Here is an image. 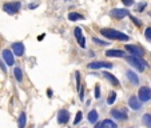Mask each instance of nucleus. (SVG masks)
<instances>
[{
	"label": "nucleus",
	"mask_w": 151,
	"mask_h": 128,
	"mask_svg": "<svg viewBox=\"0 0 151 128\" xmlns=\"http://www.w3.org/2000/svg\"><path fill=\"white\" fill-rule=\"evenodd\" d=\"M145 37L147 41L151 43V27H148V28H146V32H145Z\"/></svg>",
	"instance_id": "b1692460"
},
{
	"label": "nucleus",
	"mask_w": 151,
	"mask_h": 128,
	"mask_svg": "<svg viewBox=\"0 0 151 128\" xmlns=\"http://www.w3.org/2000/svg\"><path fill=\"white\" fill-rule=\"evenodd\" d=\"M100 34L110 40H119V41H127V40H130V36H127L123 32L112 29V28H103V29H100Z\"/></svg>",
	"instance_id": "f257e3e1"
},
{
	"label": "nucleus",
	"mask_w": 151,
	"mask_h": 128,
	"mask_svg": "<svg viewBox=\"0 0 151 128\" xmlns=\"http://www.w3.org/2000/svg\"><path fill=\"white\" fill-rule=\"evenodd\" d=\"M100 124H102V128H116V124H115L112 120H110V119L103 120Z\"/></svg>",
	"instance_id": "f3484780"
},
{
	"label": "nucleus",
	"mask_w": 151,
	"mask_h": 128,
	"mask_svg": "<svg viewBox=\"0 0 151 128\" xmlns=\"http://www.w3.org/2000/svg\"><path fill=\"white\" fill-rule=\"evenodd\" d=\"M115 99H116V94H115V92H110V96H109L107 103H109V104H112V103L115 102Z\"/></svg>",
	"instance_id": "5701e85b"
},
{
	"label": "nucleus",
	"mask_w": 151,
	"mask_h": 128,
	"mask_svg": "<svg viewBox=\"0 0 151 128\" xmlns=\"http://www.w3.org/2000/svg\"><path fill=\"white\" fill-rule=\"evenodd\" d=\"M145 7H146V3H142L139 7H138V12H142L143 9H145Z\"/></svg>",
	"instance_id": "c756f323"
},
{
	"label": "nucleus",
	"mask_w": 151,
	"mask_h": 128,
	"mask_svg": "<svg viewBox=\"0 0 151 128\" xmlns=\"http://www.w3.org/2000/svg\"><path fill=\"white\" fill-rule=\"evenodd\" d=\"M14 52H11L9 49H4L3 51V59L6 60V63L8 66H14L15 64V59H14Z\"/></svg>",
	"instance_id": "9b49d317"
},
{
	"label": "nucleus",
	"mask_w": 151,
	"mask_h": 128,
	"mask_svg": "<svg viewBox=\"0 0 151 128\" xmlns=\"http://www.w3.org/2000/svg\"><path fill=\"white\" fill-rule=\"evenodd\" d=\"M122 3L124 4V6L130 7V6H132V4H134V0H122Z\"/></svg>",
	"instance_id": "c85d7f7f"
},
{
	"label": "nucleus",
	"mask_w": 151,
	"mask_h": 128,
	"mask_svg": "<svg viewBox=\"0 0 151 128\" xmlns=\"http://www.w3.org/2000/svg\"><path fill=\"white\" fill-rule=\"evenodd\" d=\"M128 105H130L132 109H139L140 108L139 99H138L137 96H131L130 99H128Z\"/></svg>",
	"instance_id": "2eb2a0df"
},
{
	"label": "nucleus",
	"mask_w": 151,
	"mask_h": 128,
	"mask_svg": "<svg viewBox=\"0 0 151 128\" xmlns=\"http://www.w3.org/2000/svg\"><path fill=\"white\" fill-rule=\"evenodd\" d=\"M106 55L109 57H124L126 56L124 51H122V49H109V51H106Z\"/></svg>",
	"instance_id": "ddd939ff"
},
{
	"label": "nucleus",
	"mask_w": 151,
	"mask_h": 128,
	"mask_svg": "<svg viewBox=\"0 0 151 128\" xmlns=\"http://www.w3.org/2000/svg\"><path fill=\"white\" fill-rule=\"evenodd\" d=\"M88 68L91 69H98V68H112L111 63L107 61H92L88 64Z\"/></svg>",
	"instance_id": "0eeeda50"
},
{
	"label": "nucleus",
	"mask_w": 151,
	"mask_h": 128,
	"mask_svg": "<svg viewBox=\"0 0 151 128\" xmlns=\"http://www.w3.org/2000/svg\"><path fill=\"white\" fill-rule=\"evenodd\" d=\"M143 124H145L146 127L151 128V115L150 114H146L145 116H143Z\"/></svg>",
	"instance_id": "4be33fe9"
},
{
	"label": "nucleus",
	"mask_w": 151,
	"mask_h": 128,
	"mask_svg": "<svg viewBox=\"0 0 151 128\" xmlns=\"http://www.w3.org/2000/svg\"><path fill=\"white\" fill-rule=\"evenodd\" d=\"M88 122L90 123H96L98 122V117H99V115H98V112L95 111V109H92V111H90L88 114Z\"/></svg>",
	"instance_id": "a211bd4d"
},
{
	"label": "nucleus",
	"mask_w": 151,
	"mask_h": 128,
	"mask_svg": "<svg viewBox=\"0 0 151 128\" xmlns=\"http://www.w3.org/2000/svg\"><path fill=\"white\" fill-rule=\"evenodd\" d=\"M126 51H128L130 54H131V56H139L142 57L143 55H145V49L142 48V47L139 46H126Z\"/></svg>",
	"instance_id": "20e7f679"
},
{
	"label": "nucleus",
	"mask_w": 151,
	"mask_h": 128,
	"mask_svg": "<svg viewBox=\"0 0 151 128\" xmlns=\"http://www.w3.org/2000/svg\"><path fill=\"white\" fill-rule=\"evenodd\" d=\"M0 67H1V69H3L4 72H6V66H4V63H3V61H0Z\"/></svg>",
	"instance_id": "7c9ffc66"
},
{
	"label": "nucleus",
	"mask_w": 151,
	"mask_h": 128,
	"mask_svg": "<svg viewBox=\"0 0 151 128\" xmlns=\"http://www.w3.org/2000/svg\"><path fill=\"white\" fill-rule=\"evenodd\" d=\"M82 116H83V115H82V112H78V114H76V117H75V122H74V124H78V123H80V120H82Z\"/></svg>",
	"instance_id": "a878e982"
},
{
	"label": "nucleus",
	"mask_w": 151,
	"mask_h": 128,
	"mask_svg": "<svg viewBox=\"0 0 151 128\" xmlns=\"http://www.w3.org/2000/svg\"><path fill=\"white\" fill-rule=\"evenodd\" d=\"M138 96H139L140 102H148L151 99V88L148 87H142L138 92Z\"/></svg>",
	"instance_id": "39448f33"
},
{
	"label": "nucleus",
	"mask_w": 151,
	"mask_h": 128,
	"mask_svg": "<svg viewBox=\"0 0 151 128\" xmlns=\"http://www.w3.org/2000/svg\"><path fill=\"white\" fill-rule=\"evenodd\" d=\"M110 15L112 17H115V19H123V17H126L128 15V11L123 8H114L110 11Z\"/></svg>",
	"instance_id": "423d86ee"
},
{
	"label": "nucleus",
	"mask_w": 151,
	"mask_h": 128,
	"mask_svg": "<svg viewBox=\"0 0 151 128\" xmlns=\"http://www.w3.org/2000/svg\"><path fill=\"white\" fill-rule=\"evenodd\" d=\"M68 19L71 20V21H75V20H82L83 15L76 14V12H71V14H68Z\"/></svg>",
	"instance_id": "412c9836"
},
{
	"label": "nucleus",
	"mask_w": 151,
	"mask_h": 128,
	"mask_svg": "<svg viewBox=\"0 0 151 128\" xmlns=\"http://www.w3.org/2000/svg\"><path fill=\"white\" fill-rule=\"evenodd\" d=\"M103 76L109 80V82L111 83L112 85H115V87H119V80H118L112 74H110V72H103Z\"/></svg>",
	"instance_id": "4468645a"
},
{
	"label": "nucleus",
	"mask_w": 151,
	"mask_h": 128,
	"mask_svg": "<svg viewBox=\"0 0 151 128\" xmlns=\"http://www.w3.org/2000/svg\"><path fill=\"white\" fill-rule=\"evenodd\" d=\"M26 120H27L26 114H24V112H22V114H20V116H19V120H17V125H19V128H24V127H26Z\"/></svg>",
	"instance_id": "6ab92c4d"
},
{
	"label": "nucleus",
	"mask_w": 151,
	"mask_h": 128,
	"mask_svg": "<svg viewBox=\"0 0 151 128\" xmlns=\"http://www.w3.org/2000/svg\"><path fill=\"white\" fill-rule=\"evenodd\" d=\"M126 75H127V79L130 80L132 84H138V83H139V77H138L132 71H127L126 72Z\"/></svg>",
	"instance_id": "dca6fc26"
},
{
	"label": "nucleus",
	"mask_w": 151,
	"mask_h": 128,
	"mask_svg": "<svg viewBox=\"0 0 151 128\" xmlns=\"http://www.w3.org/2000/svg\"><path fill=\"white\" fill-rule=\"evenodd\" d=\"M3 9L9 15H15L20 9V3L19 1H14V3H6L3 6Z\"/></svg>",
	"instance_id": "7ed1b4c3"
},
{
	"label": "nucleus",
	"mask_w": 151,
	"mask_h": 128,
	"mask_svg": "<svg viewBox=\"0 0 151 128\" xmlns=\"http://www.w3.org/2000/svg\"><path fill=\"white\" fill-rule=\"evenodd\" d=\"M47 94H48V96L51 97V95H52V92H51V89H48V91H47Z\"/></svg>",
	"instance_id": "473e14b6"
},
{
	"label": "nucleus",
	"mask_w": 151,
	"mask_h": 128,
	"mask_svg": "<svg viewBox=\"0 0 151 128\" xmlns=\"http://www.w3.org/2000/svg\"><path fill=\"white\" fill-rule=\"evenodd\" d=\"M112 117L118 120H126L127 119V114H126V109H112L111 111Z\"/></svg>",
	"instance_id": "f8f14e48"
},
{
	"label": "nucleus",
	"mask_w": 151,
	"mask_h": 128,
	"mask_svg": "<svg viewBox=\"0 0 151 128\" xmlns=\"http://www.w3.org/2000/svg\"><path fill=\"white\" fill-rule=\"evenodd\" d=\"M74 35H75V37H76L78 43H79V46L82 47V48H84L86 47V40H84V36H83L82 28H80V27H76V28L74 29Z\"/></svg>",
	"instance_id": "6e6552de"
},
{
	"label": "nucleus",
	"mask_w": 151,
	"mask_h": 128,
	"mask_svg": "<svg viewBox=\"0 0 151 128\" xmlns=\"http://www.w3.org/2000/svg\"><path fill=\"white\" fill-rule=\"evenodd\" d=\"M12 51H14V54L16 55V56H23L24 55V44L23 43H14L12 44Z\"/></svg>",
	"instance_id": "9d476101"
},
{
	"label": "nucleus",
	"mask_w": 151,
	"mask_h": 128,
	"mask_svg": "<svg viewBox=\"0 0 151 128\" xmlns=\"http://www.w3.org/2000/svg\"><path fill=\"white\" fill-rule=\"evenodd\" d=\"M70 120V112L67 109H60L58 114V123L59 124H66Z\"/></svg>",
	"instance_id": "1a4fd4ad"
},
{
	"label": "nucleus",
	"mask_w": 151,
	"mask_h": 128,
	"mask_svg": "<svg viewBox=\"0 0 151 128\" xmlns=\"http://www.w3.org/2000/svg\"><path fill=\"white\" fill-rule=\"evenodd\" d=\"M14 75L17 82H22V80H23V72H22V69H20L19 67H16V68L14 69Z\"/></svg>",
	"instance_id": "aec40b11"
},
{
	"label": "nucleus",
	"mask_w": 151,
	"mask_h": 128,
	"mask_svg": "<svg viewBox=\"0 0 151 128\" xmlns=\"http://www.w3.org/2000/svg\"><path fill=\"white\" fill-rule=\"evenodd\" d=\"M95 128H102V124H100V123H99V124H96V125H95Z\"/></svg>",
	"instance_id": "72a5a7b5"
},
{
	"label": "nucleus",
	"mask_w": 151,
	"mask_h": 128,
	"mask_svg": "<svg viewBox=\"0 0 151 128\" xmlns=\"http://www.w3.org/2000/svg\"><path fill=\"white\" fill-rule=\"evenodd\" d=\"M126 59H127V61L130 63L131 66H134L139 72H142L143 69H145V67L147 66V63H146L143 59H140L139 56H127Z\"/></svg>",
	"instance_id": "f03ea898"
},
{
	"label": "nucleus",
	"mask_w": 151,
	"mask_h": 128,
	"mask_svg": "<svg viewBox=\"0 0 151 128\" xmlns=\"http://www.w3.org/2000/svg\"><path fill=\"white\" fill-rule=\"evenodd\" d=\"M95 97H96V99H99L100 97V87H99V84H96V87H95Z\"/></svg>",
	"instance_id": "bb28decb"
},
{
	"label": "nucleus",
	"mask_w": 151,
	"mask_h": 128,
	"mask_svg": "<svg viewBox=\"0 0 151 128\" xmlns=\"http://www.w3.org/2000/svg\"><path fill=\"white\" fill-rule=\"evenodd\" d=\"M29 8H36V4H29Z\"/></svg>",
	"instance_id": "2f4dec72"
},
{
	"label": "nucleus",
	"mask_w": 151,
	"mask_h": 128,
	"mask_svg": "<svg viewBox=\"0 0 151 128\" xmlns=\"http://www.w3.org/2000/svg\"><path fill=\"white\" fill-rule=\"evenodd\" d=\"M94 40L95 43H96V44H99V46H106V44H109V43H106V41H102V40H99V39H96V37H94Z\"/></svg>",
	"instance_id": "cd10ccee"
},
{
	"label": "nucleus",
	"mask_w": 151,
	"mask_h": 128,
	"mask_svg": "<svg viewBox=\"0 0 151 128\" xmlns=\"http://www.w3.org/2000/svg\"><path fill=\"white\" fill-rule=\"evenodd\" d=\"M130 19H131L132 21H134V24H135V26H138V27H140V26H142V21H140V20H138L137 17H134V16H131V15H130Z\"/></svg>",
	"instance_id": "393cba45"
}]
</instances>
